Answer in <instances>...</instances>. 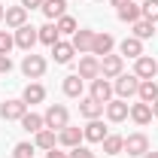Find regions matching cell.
Masks as SVG:
<instances>
[{
    "label": "cell",
    "instance_id": "31",
    "mask_svg": "<svg viewBox=\"0 0 158 158\" xmlns=\"http://www.w3.org/2000/svg\"><path fill=\"white\" fill-rule=\"evenodd\" d=\"M140 9H143V19H146V21L158 24V0H143Z\"/></svg>",
    "mask_w": 158,
    "mask_h": 158
},
{
    "label": "cell",
    "instance_id": "3",
    "mask_svg": "<svg viewBox=\"0 0 158 158\" xmlns=\"http://www.w3.org/2000/svg\"><path fill=\"white\" fill-rule=\"evenodd\" d=\"M21 73H24L27 79H40L43 73H46V58H43V55H34V52H27L24 61H21Z\"/></svg>",
    "mask_w": 158,
    "mask_h": 158
},
{
    "label": "cell",
    "instance_id": "8",
    "mask_svg": "<svg viewBox=\"0 0 158 158\" xmlns=\"http://www.w3.org/2000/svg\"><path fill=\"white\" fill-rule=\"evenodd\" d=\"M88 98H94L98 103H103V106H106V103L113 100V85H110V79L98 76L94 82H91V94H88Z\"/></svg>",
    "mask_w": 158,
    "mask_h": 158
},
{
    "label": "cell",
    "instance_id": "11",
    "mask_svg": "<svg viewBox=\"0 0 158 158\" xmlns=\"http://www.w3.org/2000/svg\"><path fill=\"white\" fill-rule=\"evenodd\" d=\"M103 113H106V118L110 122H125V118L131 116V106H128V100H110L106 106H103Z\"/></svg>",
    "mask_w": 158,
    "mask_h": 158
},
{
    "label": "cell",
    "instance_id": "41",
    "mask_svg": "<svg viewBox=\"0 0 158 158\" xmlns=\"http://www.w3.org/2000/svg\"><path fill=\"white\" fill-rule=\"evenodd\" d=\"M143 158H158V152H146V155H143Z\"/></svg>",
    "mask_w": 158,
    "mask_h": 158
},
{
    "label": "cell",
    "instance_id": "22",
    "mask_svg": "<svg viewBox=\"0 0 158 158\" xmlns=\"http://www.w3.org/2000/svg\"><path fill=\"white\" fill-rule=\"evenodd\" d=\"M143 19V9H140V3L134 0H128L125 6H118V21H128V24H134V21Z\"/></svg>",
    "mask_w": 158,
    "mask_h": 158
},
{
    "label": "cell",
    "instance_id": "21",
    "mask_svg": "<svg viewBox=\"0 0 158 158\" xmlns=\"http://www.w3.org/2000/svg\"><path fill=\"white\" fill-rule=\"evenodd\" d=\"M3 19H6V24H9V27H15V31H19L21 24H27V9H24V6H6V15H3Z\"/></svg>",
    "mask_w": 158,
    "mask_h": 158
},
{
    "label": "cell",
    "instance_id": "33",
    "mask_svg": "<svg viewBox=\"0 0 158 158\" xmlns=\"http://www.w3.org/2000/svg\"><path fill=\"white\" fill-rule=\"evenodd\" d=\"M12 158H34V146H31V143H15Z\"/></svg>",
    "mask_w": 158,
    "mask_h": 158
},
{
    "label": "cell",
    "instance_id": "13",
    "mask_svg": "<svg viewBox=\"0 0 158 158\" xmlns=\"http://www.w3.org/2000/svg\"><path fill=\"white\" fill-rule=\"evenodd\" d=\"M113 46H116V40H113V34H94V43H91V55L94 58H103V55H110L113 52Z\"/></svg>",
    "mask_w": 158,
    "mask_h": 158
},
{
    "label": "cell",
    "instance_id": "36",
    "mask_svg": "<svg viewBox=\"0 0 158 158\" xmlns=\"http://www.w3.org/2000/svg\"><path fill=\"white\" fill-rule=\"evenodd\" d=\"M12 70V58L9 55H0V73H9Z\"/></svg>",
    "mask_w": 158,
    "mask_h": 158
},
{
    "label": "cell",
    "instance_id": "14",
    "mask_svg": "<svg viewBox=\"0 0 158 158\" xmlns=\"http://www.w3.org/2000/svg\"><path fill=\"white\" fill-rule=\"evenodd\" d=\"M79 76L94 82V79L100 76V58H94V55H82V61H79Z\"/></svg>",
    "mask_w": 158,
    "mask_h": 158
},
{
    "label": "cell",
    "instance_id": "18",
    "mask_svg": "<svg viewBox=\"0 0 158 158\" xmlns=\"http://www.w3.org/2000/svg\"><path fill=\"white\" fill-rule=\"evenodd\" d=\"M137 98L143 100V103H155L158 100V82L155 79H140V88H137Z\"/></svg>",
    "mask_w": 158,
    "mask_h": 158
},
{
    "label": "cell",
    "instance_id": "28",
    "mask_svg": "<svg viewBox=\"0 0 158 158\" xmlns=\"http://www.w3.org/2000/svg\"><path fill=\"white\" fill-rule=\"evenodd\" d=\"M55 143H58V137H55L52 128H43V131L37 134V140H34V146H37V149H46V152L55 149Z\"/></svg>",
    "mask_w": 158,
    "mask_h": 158
},
{
    "label": "cell",
    "instance_id": "7",
    "mask_svg": "<svg viewBox=\"0 0 158 158\" xmlns=\"http://www.w3.org/2000/svg\"><path fill=\"white\" fill-rule=\"evenodd\" d=\"M27 113V103L24 100H3L0 103V116L6 122H21V116Z\"/></svg>",
    "mask_w": 158,
    "mask_h": 158
},
{
    "label": "cell",
    "instance_id": "34",
    "mask_svg": "<svg viewBox=\"0 0 158 158\" xmlns=\"http://www.w3.org/2000/svg\"><path fill=\"white\" fill-rule=\"evenodd\" d=\"M12 46H15V37H9V31H0V55H9Z\"/></svg>",
    "mask_w": 158,
    "mask_h": 158
},
{
    "label": "cell",
    "instance_id": "43",
    "mask_svg": "<svg viewBox=\"0 0 158 158\" xmlns=\"http://www.w3.org/2000/svg\"><path fill=\"white\" fill-rule=\"evenodd\" d=\"M98 3H103V0H98Z\"/></svg>",
    "mask_w": 158,
    "mask_h": 158
},
{
    "label": "cell",
    "instance_id": "16",
    "mask_svg": "<svg viewBox=\"0 0 158 158\" xmlns=\"http://www.w3.org/2000/svg\"><path fill=\"white\" fill-rule=\"evenodd\" d=\"M21 100H24L27 106L43 103V100H46V88H43L40 82H27V85H24V91H21Z\"/></svg>",
    "mask_w": 158,
    "mask_h": 158
},
{
    "label": "cell",
    "instance_id": "17",
    "mask_svg": "<svg viewBox=\"0 0 158 158\" xmlns=\"http://www.w3.org/2000/svg\"><path fill=\"white\" fill-rule=\"evenodd\" d=\"M79 116H85L88 122L91 118H100L103 116V103H98L94 98H79Z\"/></svg>",
    "mask_w": 158,
    "mask_h": 158
},
{
    "label": "cell",
    "instance_id": "23",
    "mask_svg": "<svg viewBox=\"0 0 158 158\" xmlns=\"http://www.w3.org/2000/svg\"><path fill=\"white\" fill-rule=\"evenodd\" d=\"M43 12H46V19H61V15H67V0H43Z\"/></svg>",
    "mask_w": 158,
    "mask_h": 158
},
{
    "label": "cell",
    "instance_id": "39",
    "mask_svg": "<svg viewBox=\"0 0 158 158\" xmlns=\"http://www.w3.org/2000/svg\"><path fill=\"white\" fill-rule=\"evenodd\" d=\"M110 3H113V6H125L128 0H110Z\"/></svg>",
    "mask_w": 158,
    "mask_h": 158
},
{
    "label": "cell",
    "instance_id": "40",
    "mask_svg": "<svg viewBox=\"0 0 158 158\" xmlns=\"http://www.w3.org/2000/svg\"><path fill=\"white\" fill-rule=\"evenodd\" d=\"M152 116L158 118V100H155V103H152Z\"/></svg>",
    "mask_w": 158,
    "mask_h": 158
},
{
    "label": "cell",
    "instance_id": "12",
    "mask_svg": "<svg viewBox=\"0 0 158 158\" xmlns=\"http://www.w3.org/2000/svg\"><path fill=\"white\" fill-rule=\"evenodd\" d=\"M73 49H76L79 55H91V43H94V31H85V27H79L76 34H73Z\"/></svg>",
    "mask_w": 158,
    "mask_h": 158
},
{
    "label": "cell",
    "instance_id": "35",
    "mask_svg": "<svg viewBox=\"0 0 158 158\" xmlns=\"http://www.w3.org/2000/svg\"><path fill=\"white\" fill-rule=\"evenodd\" d=\"M70 158H94V152H91L88 146H73V149H70Z\"/></svg>",
    "mask_w": 158,
    "mask_h": 158
},
{
    "label": "cell",
    "instance_id": "5",
    "mask_svg": "<svg viewBox=\"0 0 158 158\" xmlns=\"http://www.w3.org/2000/svg\"><path fill=\"white\" fill-rule=\"evenodd\" d=\"M40 43V34L37 27H31V24H21L19 31H15V46L24 49V52H34V46Z\"/></svg>",
    "mask_w": 158,
    "mask_h": 158
},
{
    "label": "cell",
    "instance_id": "6",
    "mask_svg": "<svg viewBox=\"0 0 158 158\" xmlns=\"http://www.w3.org/2000/svg\"><path fill=\"white\" fill-rule=\"evenodd\" d=\"M125 152H128V155H146V152H149V137H146V134H128V137H125Z\"/></svg>",
    "mask_w": 158,
    "mask_h": 158
},
{
    "label": "cell",
    "instance_id": "19",
    "mask_svg": "<svg viewBox=\"0 0 158 158\" xmlns=\"http://www.w3.org/2000/svg\"><path fill=\"white\" fill-rule=\"evenodd\" d=\"M52 55H55V64H70V61H73V55H76V49H73V43L58 40V43L52 46Z\"/></svg>",
    "mask_w": 158,
    "mask_h": 158
},
{
    "label": "cell",
    "instance_id": "15",
    "mask_svg": "<svg viewBox=\"0 0 158 158\" xmlns=\"http://www.w3.org/2000/svg\"><path fill=\"white\" fill-rule=\"evenodd\" d=\"M118 52H122V58H134V61H137L140 55H143V40L125 37L122 43H118Z\"/></svg>",
    "mask_w": 158,
    "mask_h": 158
},
{
    "label": "cell",
    "instance_id": "1",
    "mask_svg": "<svg viewBox=\"0 0 158 158\" xmlns=\"http://www.w3.org/2000/svg\"><path fill=\"white\" fill-rule=\"evenodd\" d=\"M46 128H52V131H61V128H67L70 125V113H67V106H61V103H52L49 110H46Z\"/></svg>",
    "mask_w": 158,
    "mask_h": 158
},
{
    "label": "cell",
    "instance_id": "25",
    "mask_svg": "<svg viewBox=\"0 0 158 158\" xmlns=\"http://www.w3.org/2000/svg\"><path fill=\"white\" fill-rule=\"evenodd\" d=\"M131 118H134L137 125H149V122H152V106L143 103V100H140V103H131Z\"/></svg>",
    "mask_w": 158,
    "mask_h": 158
},
{
    "label": "cell",
    "instance_id": "32",
    "mask_svg": "<svg viewBox=\"0 0 158 158\" xmlns=\"http://www.w3.org/2000/svg\"><path fill=\"white\" fill-rule=\"evenodd\" d=\"M55 24H58V34H70V37H73V34L79 31V27H76V19H70V15H61Z\"/></svg>",
    "mask_w": 158,
    "mask_h": 158
},
{
    "label": "cell",
    "instance_id": "10",
    "mask_svg": "<svg viewBox=\"0 0 158 158\" xmlns=\"http://www.w3.org/2000/svg\"><path fill=\"white\" fill-rule=\"evenodd\" d=\"M155 73H158V61L149 58V55H140L137 64H134V76L137 79H155Z\"/></svg>",
    "mask_w": 158,
    "mask_h": 158
},
{
    "label": "cell",
    "instance_id": "9",
    "mask_svg": "<svg viewBox=\"0 0 158 158\" xmlns=\"http://www.w3.org/2000/svg\"><path fill=\"white\" fill-rule=\"evenodd\" d=\"M82 140H85L82 128H73V125H67V128H61V131H58V143L64 146V149H73V146H82Z\"/></svg>",
    "mask_w": 158,
    "mask_h": 158
},
{
    "label": "cell",
    "instance_id": "30",
    "mask_svg": "<svg viewBox=\"0 0 158 158\" xmlns=\"http://www.w3.org/2000/svg\"><path fill=\"white\" fill-rule=\"evenodd\" d=\"M152 34H155V24H152V21H146V19L134 21V37L137 40H149Z\"/></svg>",
    "mask_w": 158,
    "mask_h": 158
},
{
    "label": "cell",
    "instance_id": "4",
    "mask_svg": "<svg viewBox=\"0 0 158 158\" xmlns=\"http://www.w3.org/2000/svg\"><path fill=\"white\" fill-rule=\"evenodd\" d=\"M122 70H125V58L122 55H103L100 58V76L103 79H116V76H122Z\"/></svg>",
    "mask_w": 158,
    "mask_h": 158
},
{
    "label": "cell",
    "instance_id": "24",
    "mask_svg": "<svg viewBox=\"0 0 158 158\" xmlns=\"http://www.w3.org/2000/svg\"><path fill=\"white\" fill-rule=\"evenodd\" d=\"M82 82H85V79L79 76V73L64 76V94H67V98H82Z\"/></svg>",
    "mask_w": 158,
    "mask_h": 158
},
{
    "label": "cell",
    "instance_id": "20",
    "mask_svg": "<svg viewBox=\"0 0 158 158\" xmlns=\"http://www.w3.org/2000/svg\"><path fill=\"white\" fill-rule=\"evenodd\" d=\"M82 134H85V140H88V143H103L106 128H103V122H100V118H91V122L82 128Z\"/></svg>",
    "mask_w": 158,
    "mask_h": 158
},
{
    "label": "cell",
    "instance_id": "37",
    "mask_svg": "<svg viewBox=\"0 0 158 158\" xmlns=\"http://www.w3.org/2000/svg\"><path fill=\"white\" fill-rule=\"evenodd\" d=\"M24 9H43V0H21Z\"/></svg>",
    "mask_w": 158,
    "mask_h": 158
},
{
    "label": "cell",
    "instance_id": "38",
    "mask_svg": "<svg viewBox=\"0 0 158 158\" xmlns=\"http://www.w3.org/2000/svg\"><path fill=\"white\" fill-rule=\"evenodd\" d=\"M46 158H70V152H61V149H49Z\"/></svg>",
    "mask_w": 158,
    "mask_h": 158
},
{
    "label": "cell",
    "instance_id": "26",
    "mask_svg": "<svg viewBox=\"0 0 158 158\" xmlns=\"http://www.w3.org/2000/svg\"><path fill=\"white\" fill-rule=\"evenodd\" d=\"M37 34H40V43H46V46H55V43L61 40V34H58V24H55V21H49V24L37 27Z\"/></svg>",
    "mask_w": 158,
    "mask_h": 158
},
{
    "label": "cell",
    "instance_id": "42",
    "mask_svg": "<svg viewBox=\"0 0 158 158\" xmlns=\"http://www.w3.org/2000/svg\"><path fill=\"white\" fill-rule=\"evenodd\" d=\"M3 15H6V6H0V21H3Z\"/></svg>",
    "mask_w": 158,
    "mask_h": 158
},
{
    "label": "cell",
    "instance_id": "29",
    "mask_svg": "<svg viewBox=\"0 0 158 158\" xmlns=\"http://www.w3.org/2000/svg\"><path fill=\"white\" fill-rule=\"evenodd\" d=\"M103 152H106V155H118V152H125V137H118V134H106V137H103Z\"/></svg>",
    "mask_w": 158,
    "mask_h": 158
},
{
    "label": "cell",
    "instance_id": "27",
    "mask_svg": "<svg viewBox=\"0 0 158 158\" xmlns=\"http://www.w3.org/2000/svg\"><path fill=\"white\" fill-rule=\"evenodd\" d=\"M21 128H24L27 134H40V131L46 128V122H43V116H37V113H24V116H21Z\"/></svg>",
    "mask_w": 158,
    "mask_h": 158
},
{
    "label": "cell",
    "instance_id": "2",
    "mask_svg": "<svg viewBox=\"0 0 158 158\" xmlns=\"http://www.w3.org/2000/svg\"><path fill=\"white\" fill-rule=\"evenodd\" d=\"M137 88H140V79L134 76V73H122V76H116V82H113V91H116L122 100L134 98V94H137Z\"/></svg>",
    "mask_w": 158,
    "mask_h": 158
}]
</instances>
